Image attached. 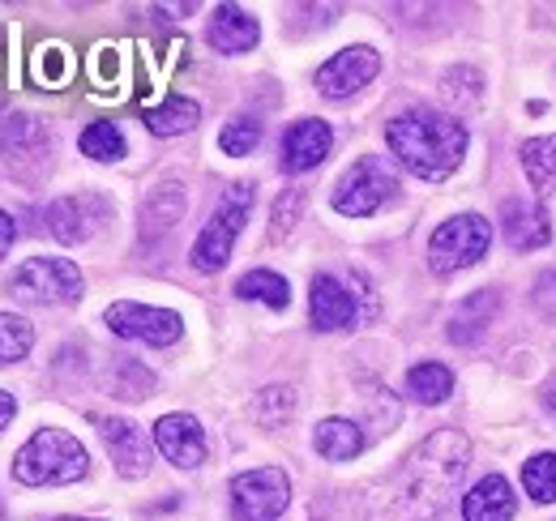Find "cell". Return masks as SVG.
Listing matches in <instances>:
<instances>
[{
	"instance_id": "cell-1",
	"label": "cell",
	"mask_w": 556,
	"mask_h": 521,
	"mask_svg": "<svg viewBox=\"0 0 556 521\" xmlns=\"http://www.w3.org/2000/svg\"><path fill=\"white\" fill-rule=\"evenodd\" d=\"M386 141H390V154L412 176L437 185V180H445L463 163V154H467V125L445 116V112H432V107H412V112H403V116H394L386 125Z\"/></svg>"
},
{
	"instance_id": "cell-2",
	"label": "cell",
	"mask_w": 556,
	"mask_h": 521,
	"mask_svg": "<svg viewBox=\"0 0 556 521\" xmlns=\"http://www.w3.org/2000/svg\"><path fill=\"white\" fill-rule=\"evenodd\" d=\"M471 466V441L458 432V428H441L432 432L416 454L407 457L403 474H399V487H403V505L407 509H437L445 492L458 487V479L467 474Z\"/></svg>"
},
{
	"instance_id": "cell-3",
	"label": "cell",
	"mask_w": 556,
	"mask_h": 521,
	"mask_svg": "<svg viewBox=\"0 0 556 521\" xmlns=\"http://www.w3.org/2000/svg\"><path fill=\"white\" fill-rule=\"evenodd\" d=\"M90 457L81 441L65 428H39L17 454H13V479L26 487H61L86 479Z\"/></svg>"
},
{
	"instance_id": "cell-4",
	"label": "cell",
	"mask_w": 556,
	"mask_h": 521,
	"mask_svg": "<svg viewBox=\"0 0 556 521\" xmlns=\"http://www.w3.org/2000/svg\"><path fill=\"white\" fill-rule=\"evenodd\" d=\"M253 201H257V189H253L249 180H236L227 193L218 196L210 223L202 227V236H198V244H193V257H189L193 269L218 274V269L231 260V244H236V236L244 231V223H249V214H253Z\"/></svg>"
},
{
	"instance_id": "cell-5",
	"label": "cell",
	"mask_w": 556,
	"mask_h": 521,
	"mask_svg": "<svg viewBox=\"0 0 556 521\" xmlns=\"http://www.w3.org/2000/svg\"><path fill=\"white\" fill-rule=\"evenodd\" d=\"M81 269L70 257H30L22 260L9 278V295L35 308H56L81 300Z\"/></svg>"
},
{
	"instance_id": "cell-6",
	"label": "cell",
	"mask_w": 556,
	"mask_h": 521,
	"mask_svg": "<svg viewBox=\"0 0 556 521\" xmlns=\"http://www.w3.org/2000/svg\"><path fill=\"white\" fill-rule=\"evenodd\" d=\"M52 150H56V141H52V132H48V125L39 116H13V120H4V129H0V163L17 180L39 185L52 171Z\"/></svg>"
},
{
	"instance_id": "cell-7",
	"label": "cell",
	"mask_w": 556,
	"mask_h": 521,
	"mask_svg": "<svg viewBox=\"0 0 556 521\" xmlns=\"http://www.w3.org/2000/svg\"><path fill=\"white\" fill-rule=\"evenodd\" d=\"M488 244H492V227L484 214L445 218L428 240V265H432V274H458L484 257Z\"/></svg>"
},
{
	"instance_id": "cell-8",
	"label": "cell",
	"mask_w": 556,
	"mask_h": 521,
	"mask_svg": "<svg viewBox=\"0 0 556 521\" xmlns=\"http://www.w3.org/2000/svg\"><path fill=\"white\" fill-rule=\"evenodd\" d=\"M394 189H399L394 167L386 158H377V154H364L359 163H351L348 171H343V180L334 185V209L348 214V218H368V214H377L394 196Z\"/></svg>"
},
{
	"instance_id": "cell-9",
	"label": "cell",
	"mask_w": 556,
	"mask_h": 521,
	"mask_svg": "<svg viewBox=\"0 0 556 521\" xmlns=\"http://www.w3.org/2000/svg\"><path fill=\"white\" fill-rule=\"evenodd\" d=\"M291 505V479L278 466H257L231 479V513L236 521H278Z\"/></svg>"
},
{
	"instance_id": "cell-10",
	"label": "cell",
	"mask_w": 556,
	"mask_h": 521,
	"mask_svg": "<svg viewBox=\"0 0 556 521\" xmlns=\"http://www.w3.org/2000/svg\"><path fill=\"white\" fill-rule=\"evenodd\" d=\"M103 321L116 338L146 342V346H172L185 333V321L172 308H150V304H134V300H116L103 313Z\"/></svg>"
},
{
	"instance_id": "cell-11",
	"label": "cell",
	"mask_w": 556,
	"mask_h": 521,
	"mask_svg": "<svg viewBox=\"0 0 556 521\" xmlns=\"http://www.w3.org/2000/svg\"><path fill=\"white\" fill-rule=\"evenodd\" d=\"M108 218H112V205H108V196H99V193L56 196V201L48 205V231H52L61 244H86Z\"/></svg>"
},
{
	"instance_id": "cell-12",
	"label": "cell",
	"mask_w": 556,
	"mask_h": 521,
	"mask_svg": "<svg viewBox=\"0 0 556 521\" xmlns=\"http://www.w3.org/2000/svg\"><path fill=\"white\" fill-rule=\"evenodd\" d=\"M377 68H381V56L368 43H351L317 68V90L326 99H351L355 90H364L377 77Z\"/></svg>"
},
{
	"instance_id": "cell-13",
	"label": "cell",
	"mask_w": 556,
	"mask_h": 521,
	"mask_svg": "<svg viewBox=\"0 0 556 521\" xmlns=\"http://www.w3.org/2000/svg\"><path fill=\"white\" fill-rule=\"evenodd\" d=\"M94 428L108 445V454L116 461V474L125 479H141L150 474V441L134 419H116V415H94Z\"/></svg>"
},
{
	"instance_id": "cell-14",
	"label": "cell",
	"mask_w": 556,
	"mask_h": 521,
	"mask_svg": "<svg viewBox=\"0 0 556 521\" xmlns=\"http://www.w3.org/2000/svg\"><path fill=\"white\" fill-rule=\"evenodd\" d=\"M330 145H334V132H330V125H326V120L304 116V120H295L291 129L282 132V145H278V167H282V171H291V176L313 171L317 163H326Z\"/></svg>"
},
{
	"instance_id": "cell-15",
	"label": "cell",
	"mask_w": 556,
	"mask_h": 521,
	"mask_svg": "<svg viewBox=\"0 0 556 521\" xmlns=\"http://www.w3.org/2000/svg\"><path fill=\"white\" fill-rule=\"evenodd\" d=\"M154 445L180 470H193V466L206 461V432H202V423L193 415H163L154 423Z\"/></svg>"
},
{
	"instance_id": "cell-16",
	"label": "cell",
	"mask_w": 556,
	"mask_h": 521,
	"mask_svg": "<svg viewBox=\"0 0 556 521\" xmlns=\"http://www.w3.org/2000/svg\"><path fill=\"white\" fill-rule=\"evenodd\" d=\"M501 231H505V240H509L518 253L544 249V244L553 240L548 209L535 205V196H505V205H501Z\"/></svg>"
},
{
	"instance_id": "cell-17",
	"label": "cell",
	"mask_w": 556,
	"mask_h": 521,
	"mask_svg": "<svg viewBox=\"0 0 556 521\" xmlns=\"http://www.w3.org/2000/svg\"><path fill=\"white\" fill-rule=\"evenodd\" d=\"M308 317H313V326L330 333V329L355 326L359 321V308H355V295H351L339 278L317 274L313 278V291H308Z\"/></svg>"
},
{
	"instance_id": "cell-18",
	"label": "cell",
	"mask_w": 556,
	"mask_h": 521,
	"mask_svg": "<svg viewBox=\"0 0 556 521\" xmlns=\"http://www.w3.org/2000/svg\"><path fill=\"white\" fill-rule=\"evenodd\" d=\"M206 39L214 52H223V56H240V52L257 48L262 26H257V17L244 13L240 4H218L214 17H210V26H206Z\"/></svg>"
},
{
	"instance_id": "cell-19",
	"label": "cell",
	"mask_w": 556,
	"mask_h": 521,
	"mask_svg": "<svg viewBox=\"0 0 556 521\" xmlns=\"http://www.w3.org/2000/svg\"><path fill=\"white\" fill-rule=\"evenodd\" d=\"M514 513H518V500L505 474H488L463 496V521H509Z\"/></svg>"
},
{
	"instance_id": "cell-20",
	"label": "cell",
	"mask_w": 556,
	"mask_h": 521,
	"mask_svg": "<svg viewBox=\"0 0 556 521\" xmlns=\"http://www.w3.org/2000/svg\"><path fill=\"white\" fill-rule=\"evenodd\" d=\"M185 209H189V196H185V189H180L176 180L150 189V196L141 201V240H159V236H167V231L185 218Z\"/></svg>"
},
{
	"instance_id": "cell-21",
	"label": "cell",
	"mask_w": 556,
	"mask_h": 521,
	"mask_svg": "<svg viewBox=\"0 0 556 521\" xmlns=\"http://www.w3.org/2000/svg\"><path fill=\"white\" fill-rule=\"evenodd\" d=\"M313 449L326 457V461H351V457L364 449V432L351 419H321L313 428Z\"/></svg>"
},
{
	"instance_id": "cell-22",
	"label": "cell",
	"mask_w": 556,
	"mask_h": 521,
	"mask_svg": "<svg viewBox=\"0 0 556 521\" xmlns=\"http://www.w3.org/2000/svg\"><path fill=\"white\" fill-rule=\"evenodd\" d=\"M198 120H202V107L185 94H172V99H163L159 107L146 112V129L154 137H180V132L198 129Z\"/></svg>"
},
{
	"instance_id": "cell-23",
	"label": "cell",
	"mask_w": 556,
	"mask_h": 521,
	"mask_svg": "<svg viewBox=\"0 0 556 521\" xmlns=\"http://www.w3.org/2000/svg\"><path fill=\"white\" fill-rule=\"evenodd\" d=\"M496 308H501L496 291H480V295H471V300L454 313V321H450V338H454V342H476V338L492 326Z\"/></svg>"
},
{
	"instance_id": "cell-24",
	"label": "cell",
	"mask_w": 556,
	"mask_h": 521,
	"mask_svg": "<svg viewBox=\"0 0 556 521\" xmlns=\"http://www.w3.org/2000/svg\"><path fill=\"white\" fill-rule=\"evenodd\" d=\"M236 295H240V300H262V304H270L278 313L291 304V287H287V278L275 274V269H249V274L236 282Z\"/></svg>"
},
{
	"instance_id": "cell-25",
	"label": "cell",
	"mask_w": 556,
	"mask_h": 521,
	"mask_svg": "<svg viewBox=\"0 0 556 521\" xmlns=\"http://www.w3.org/2000/svg\"><path fill=\"white\" fill-rule=\"evenodd\" d=\"M407 393L424 406H437V402H445L454 393V372L445 364H416L407 372Z\"/></svg>"
},
{
	"instance_id": "cell-26",
	"label": "cell",
	"mask_w": 556,
	"mask_h": 521,
	"mask_svg": "<svg viewBox=\"0 0 556 521\" xmlns=\"http://www.w3.org/2000/svg\"><path fill=\"white\" fill-rule=\"evenodd\" d=\"M522 171L540 193L556 189V137H535L522 145Z\"/></svg>"
},
{
	"instance_id": "cell-27",
	"label": "cell",
	"mask_w": 556,
	"mask_h": 521,
	"mask_svg": "<svg viewBox=\"0 0 556 521\" xmlns=\"http://www.w3.org/2000/svg\"><path fill=\"white\" fill-rule=\"evenodd\" d=\"M441 94H445L458 112L480 107V99H484V73H480V68H471V65L450 68V73L441 77Z\"/></svg>"
},
{
	"instance_id": "cell-28",
	"label": "cell",
	"mask_w": 556,
	"mask_h": 521,
	"mask_svg": "<svg viewBox=\"0 0 556 521\" xmlns=\"http://www.w3.org/2000/svg\"><path fill=\"white\" fill-rule=\"evenodd\" d=\"M81 154L94 163H116L125 158V132L116 129L112 120H94L81 129Z\"/></svg>"
},
{
	"instance_id": "cell-29",
	"label": "cell",
	"mask_w": 556,
	"mask_h": 521,
	"mask_svg": "<svg viewBox=\"0 0 556 521\" xmlns=\"http://www.w3.org/2000/svg\"><path fill=\"white\" fill-rule=\"evenodd\" d=\"M30 346H35V329H30V321H26V317H13V313H0V368L26 359Z\"/></svg>"
},
{
	"instance_id": "cell-30",
	"label": "cell",
	"mask_w": 556,
	"mask_h": 521,
	"mask_svg": "<svg viewBox=\"0 0 556 521\" xmlns=\"http://www.w3.org/2000/svg\"><path fill=\"white\" fill-rule=\"evenodd\" d=\"M522 487L531 500L553 505L556 500V454H535L522 466Z\"/></svg>"
},
{
	"instance_id": "cell-31",
	"label": "cell",
	"mask_w": 556,
	"mask_h": 521,
	"mask_svg": "<svg viewBox=\"0 0 556 521\" xmlns=\"http://www.w3.org/2000/svg\"><path fill=\"white\" fill-rule=\"evenodd\" d=\"M257 141H262V120H257V116H236V120H227L223 132H218V145H223V154H231V158L253 154Z\"/></svg>"
},
{
	"instance_id": "cell-32",
	"label": "cell",
	"mask_w": 556,
	"mask_h": 521,
	"mask_svg": "<svg viewBox=\"0 0 556 521\" xmlns=\"http://www.w3.org/2000/svg\"><path fill=\"white\" fill-rule=\"evenodd\" d=\"M253 415H257L266 428H282V423L295 415V390H287V385L262 390L257 393V402H253Z\"/></svg>"
},
{
	"instance_id": "cell-33",
	"label": "cell",
	"mask_w": 556,
	"mask_h": 521,
	"mask_svg": "<svg viewBox=\"0 0 556 521\" xmlns=\"http://www.w3.org/2000/svg\"><path fill=\"white\" fill-rule=\"evenodd\" d=\"M300 214H304V189H287L275 201V214H270V240L275 244H282L300 227Z\"/></svg>"
},
{
	"instance_id": "cell-34",
	"label": "cell",
	"mask_w": 556,
	"mask_h": 521,
	"mask_svg": "<svg viewBox=\"0 0 556 521\" xmlns=\"http://www.w3.org/2000/svg\"><path fill=\"white\" fill-rule=\"evenodd\" d=\"M35 73H39V81H48V86H61V81L70 77V52H65L61 43H52V48H39Z\"/></svg>"
},
{
	"instance_id": "cell-35",
	"label": "cell",
	"mask_w": 556,
	"mask_h": 521,
	"mask_svg": "<svg viewBox=\"0 0 556 521\" xmlns=\"http://www.w3.org/2000/svg\"><path fill=\"white\" fill-rule=\"evenodd\" d=\"M13 240H17V223H13V218L0 209V257L13 249Z\"/></svg>"
},
{
	"instance_id": "cell-36",
	"label": "cell",
	"mask_w": 556,
	"mask_h": 521,
	"mask_svg": "<svg viewBox=\"0 0 556 521\" xmlns=\"http://www.w3.org/2000/svg\"><path fill=\"white\" fill-rule=\"evenodd\" d=\"M13 415H17V397H13V393L0 390V432L9 428V419H13Z\"/></svg>"
},
{
	"instance_id": "cell-37",
	"label": "cell",
	"mask_w": 556,
	"mask_h": 521,
	"mask_svg": "<svg viewBox=\"0 0 556 521\" xmlns=\"http://www.w3.org/2000/svg\"><path fill=\"white\" fill-rule=\"evenodd\" d=\"M544 406H548V410L556 415V377L548 381V385H544Z\"/></svg>"
},
{
	"instance_id": "cell-38",
	"label": "cell",
	"mask_w": 556,
	"mask_h": 521,
	"mask_svg": "<svg viewBox=\"0 0 556 521\" xmlns=\"http://www.w3.org/2000/svg\"><path fill=\"white\" fill-rule=\"evenodd\" d=\"M540 291H556V269L548 274V278H544V282H540Z\"/></svg>"
},
{
	"instance_id": "cell-39",
	"label": "cell",
	"mask_w": 556,
	"mask_h": 521,
	"mask_svg": "<svg viewBox=\"0 0 556 521\" xmlns=\"http://www.w3.org/2000/svg\"><path fill=\"white\" fill-rule=\"evenodd\" d=\"M56 521H99V518H56Z\"/></svg>"
}]
</instances>
